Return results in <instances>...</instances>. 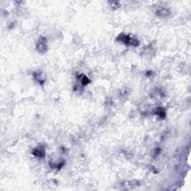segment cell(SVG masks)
I'll list each match as a JSON object with an SVG mask.
<instances>
[{"label":"cell","mask_w":191,"mask_h":191,"mask_svg":"<svg viewBox=\"0 0 191 191\" xmlns=\"http://www.w3.org/2000/svg\"><path fill=\"white\" fill-rule=\"evenodd\" d=\"M89 82H90V80L87 77H86L85 76H82V78H81V84H82L86 85V84H87Z\"/></svg>","instance_id":"cell-5"},{"label":"cell","mask_w":191,"mask_h":191,"mask_svg":"<svg viewBox=\"0 0 191 191\" xmlns=\"http://www.w3.org/2000/svg\"><path fill=\"white\" fill-rule=\"evenodd\" d=\"M34 78H35L36 81L38 82L40 84H43L46 81V76L42 72H36L34 74Z\"/></svg>","instance_id":"cell-3"},{"label":"cell","mask_w":191,"mask_h":191,"mask_svg":"<svg viewBox=\"0 0 191 191\" xmlns=\"http://www.w3.org/2000/svg\"><path fill=\"white\" fill-rule=\"evenodd\" d=\"M117 40L124 44L128 45V46H137L139 45L138 40L135 39L134 37H131V36L128 35V34H123V33L118 35Z\"/></svg>","instance_id":"cell-1"},{"label":"cell","mask_w":191,"mask_h":191,"mask_svg":"<svg viewBox=\"0 0 191 191\" xmlns=\"http://www.w3.org/2000/svg\"><path fill=\"white\" fill-rule=\"evenodd\" d=\"M37 49L40 53H44L47 49V45H46V39L44 37H40L37 43Z\"/></svg>","instance_id":"cell-2"},{"label":"cell","mask_w":191,"mask_h":191,"mask_svg":"<svg viewBox=\"0 0 191 191\" xmlns=\"http://www.w3.org/2000/svg\"><path fill=\"white\" fill-rule=\"evenodd\" d=\"M33 154L35 155L36 157H39V158H43L45 156V150L43 149V147L42 146H39V147H37L36 149H34V152H33Z\"/></svg>","instance_id":"cell-4"}]
</instances>
